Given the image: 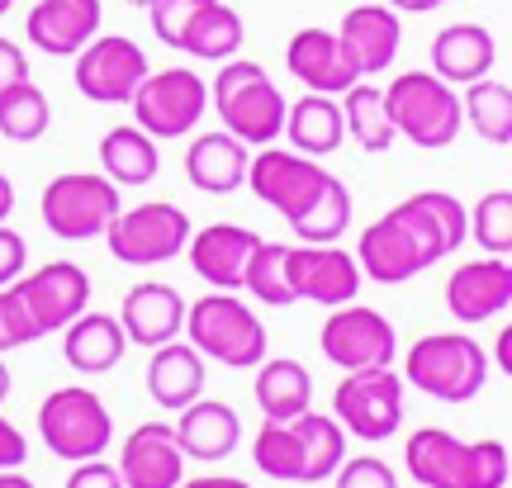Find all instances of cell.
Segmentation results:
<instances>
[{
    "label": "cell",
    "mask_w": 512,
    "mask_h": 488,
    "mask_svg": "<svg viewBox=\"0 0 512 488\" xmlns=\"http://www.w3.org/2000/svg\"><path fill=\"white\" fill-rule=\"evenodd\" d=\"M10 5H15V0H0V15H5V10H10Z\"/></svg>",
    "instance_id": "cell-56"
},
{
    "label": "cell",
    "mask_w": 512,
    "mask_h": 488,
    "mask_svg": "<svg viewBox=\"0 0 512 488\" xmlns=\"http://www.w3.org/2000/svg\"><path fill=\"white\" fill-rule=\"evenodd\" d=\"M512 304V266L508 256H479V261H465L451 271L446 280V308L451 318L465 327L489 323L498 313H508Z\"/></svg>",
    "instance_id": "cell-16"
},
{
    "label": "cell",
    "mask_w": 512,
    "mask_h": 488,
    "mask_svg": "<svg viewBox=\"0 0 512 488\" xmlns=\"http://www.w3.org/2000/svg\"><path fill=\"white\" fill-rule=\"evenodd\" d=\"M484 256H508L512 252V190H489L470 209V233Z\"/></svg>",
    "instance_id": "cell-41"
},
{
    "label": "cell",
    "mask_w": 512,
    "mask_h": 488,
    "mask_svg": "<svg viewBox=\"0 0 512 488\" xmlns=\"http://www.w3.org/2000/svg\"><path fill=\"white\" fill-rule=\"evenodd\" d=\"M100 0H38L24 19V38L48 57H76L100 34Z\"/></svg>",
    "instance_id": "cell-22"
},
{
    "label": "cell",
    "mask_w": 512,
    "mask_h": 488,
    "mask_svg": "<svg viewBox=\"0 0 512 488\" xmlns=\"http://www.w3.org/2000/svg\"><path fill=\"white\" fill-rule=\"evenodd\" d=\"M119 479L124 488H176L185 479V455L176 446L171 422H143L119 446Z\"/></svg>",
    "instance_id": "cell-20"
},
{
    "label": "cell",
    "mask_w": 512,
    "mask_h": 488,
    "mask_svg": "<svg viewBox=\"0 0 512 488\" xmlns=\"http://www.w3.org/2000/svg\"><path fill=\"white\" fill-rule=\"evenodd\" d=\"M498 375H512V327L498 332Z\"/></svg>",
    "instance_id": "cell-50"
},
{
    "label": "cell",
    "mask_w": 512,
    "mask_h": 488,
    "mask_svg": "<svg viewBox=\"0 0 512 488\" xmlns=\"http://www.w3.org/2000/svg\"><path fill=\"white\" fill-rule=\"evenodd\" d=\"M494 57H498L494 34L484 24H446L432 38V76H441L456 91L494 72Z\"/></svg>",
    "instance_id": "cell-27"
},
{
    "label": "cell",
    "mask_w": 512,
    "mask_h": 488,
    "mask_svg": "<svg viewBox=\"0 0 512 488\" xmlns=\"http://www.w3.org/2000/svg\"><path fill=\"white\" fill-rule=\"evenodd\" d=\"M252 460L275 484H304V455H299L290 422H261V432L252 441Z\"/></svg>",
    "instance_id": "cell-40"
},
{
    "label": "cell",
    "mask_w": 512,
    "mask_h": 488,
    "mask_svg": "<svg viewBox=\"0 0 512 488\" xmlns=\"http://www.w3.org/2000/svg\"><path fill=\"white\" fill-rule=\"evenodd\" d=\"M124 5H138V10H147V5H152V0H124Z\"/></svg>",
    "instance_id": "cell-55"
},
{
    "label": "cell",
    "mask_w": 512,
    "mask_h": 488,
    "mask_svg": "<svg viewBox=\"0 0 512 488\" xmlns=\"http://www.w3.org/2000/svg\"><path fill=\"white\" fill-rule=\"evenodd\" d=\"M29 342H38V327L29 323L19 294L5 285V290H0V356H5V351H19V346H29Z\"/></svg>",
    "instance_id": "cell-44"
},
{
    "label": "cell",
    "mask_w": 512,
    "mask_h": 488,
    "mask_svg": "<svg viewBox=\"0 0 512 488\" xmlns=\"http://www.w3.org/2000/svg\"><path fill=\"white\" fill-rule=\"evenodd\" d=\"M342 105H337V95H313L304 91V100H294L285 109V138L294 143V152H304V157H328L342 147Z\"/></svg>",
    "instance_id": "cell-31"
},
{
    "label": "cell",
    "mask_w": 512,
    "mask_h": 488,
    "mask_svg": "<svg viewBox=\"0 0 512 488\" xmlns=\"http://www.w3.org/2000/svg\"><path fill=\"white\" fill-rule=\"evenodd\" d=\"M147 72V53L124 34H95L76 53V91L95 105H128Z\"/></svg>",
    "instance_id": "cell-13"
},
{
    "label": "cell",
    "mask_w": 512,
    "mask_h": 488,
    "mask_svg": "<svg viewBox=\"0 0 512 488\" xmlns=\"http://www.w3.org/2000/svg\"><path fill=\"white\" fill-rule=\"evenodd\" d=\"M119 327L133 346H166L181 337L185 327V299L176 285H162V280H143L124 294L119 304Z\"/></svg>",
    "instance_id": "cell-23"
},
{
    "label": "cell",
    "mask_w": 512,
    "mask_h": 488,
    "mask_svg": "<svg viewBox=\"0 0 512 488\" xmlns=\"http://www.w3.org/2000/svg\"><path fill=\"white\" fill-rule=\"evenodd\" d=\"M389 10H399V15H427V10H437L432 0H389Z\"/></svg>",
    "instance_id": "cell-52"
},
{
    "label": "cell",
    "mask_w": 512,
    "mask_h": 488,
    "mask_svg": "<svg viewBox=\"0 0 512 488\" xmlns=\"http://www.w3.org/2000/svg\"><path fill=\"white\" fill-rule=\"evenodd\" d=\"M105 242H110L114 261H124V266H162V261H176L185 252L190 218L171 199H143V204L114 214V223L105 228Z\"/></svg>",
    "instance_id": "cell-7"
},
{
    "label": "cell",
    "mask_w": 512,
    "mask_h": 488,
    "mask_svg": "<svg viewBox=\"0 0 512 488\" xmlns=\"http://www.w3.org/2000/svg\"><path fill=\"white\" fill-rule=\"evenodd\" d=\"M294 441H299V455H304V484H323L332 479V470L347 460V432L337 427L332 413H299L290 422Z\"/></svg>",
    "instance_id": "cell-34"
},
{
    "label": "cell",
    "mask_w": 512,
    "mask_h": 488,
    "mask_svg": "<svg viewBox=\"0 0 512 488\" xmlns=\"http://www.w3.org/2000/svg\"><path fill=\"white\" fill-rule=\"evenodd\" d=\"M53 124V105L34 81H19L10 91H0V133L10 143H38Z\"/></svg>",
    "instance_id": "cell-38"
},
{
    "label": "cell",
    "mask_w": 512,
    "mask_h": 488,
    "mask_svg": "<svg viewBox=\"0 0 512 488\" xmlns=\"http://www.w3.org/2000/svg\"><path fill=\"white\" fill-rule=\"evenodd\" d=\"M176 446H181L185 460H204V465H219L238 451L242 441V417L219 403V398H195L185 403L181 417H176Z\"/></svg>",
    "instance_id": "cell-24"
},
{
    "label": "cell",
    "mask_w": 512,
    "mask_h": 488,
    "mask_svg": "<svg viewBox=\"0 0 512 488\" xmlns=\"http://www.w3.org/2000/svg\"><path fill=\"white\" fill-rule=\"evenodd\" d=\"M328 176L332 171H323L313 157L294 152V147H261V152H252V162H247V190L266 209H275L285 223H294V218L309 209L313 199H318V190L328 185Z\"/></svg>",
    "instance_id": "cell-12"
},
{
    "label": "cell",
    "mask_w": 512,
    "mask_h": 488,
    "mask_svg": "<svg viewBox=\"0 0 512 488\" xmlns=\"http://www.w3.org/2000/svg\"><path fill=\"white\" fill-rule=\"evenodd\" d=\"M285 67L313 95H342L361 81L347 43L332 34V29H299L290 38V48H285Z\"/></svg>",
    "instance_id": "cell-17"
},
{
    "label": "cell",
    "mask_w": 512,
    "mask_h": 488,
    "mask_svg": "<svg viewBox=\"0 0 512 488\" xmlns=\"http://www.w3.org/2000/svg\"><path fill=\"white\" fill-rule=\"evenodd\" d=\"M242 38H247V29H242L238 10H228L223 0H209V5L195 10V19L185 24L176 53H190V57H200V62H228V57H238Z\"/></svg>",
    "instance_id": "cell-33"
},
{
    "label": "cell",
    "mask_w": 512,
    "mask_h": 488,
    "mask_svg": "<svg viewBox=\"0 0 512 488\" xmlns=\"http://www.w3.org/2000/svg\"><path fill=\"white\" fill-rule=\"evenodd\" d=\"M460 119L475 128L484 143L508 147L512 143V86L508 81H494V76L470 81L465 100H460Z\"/></svg>",
    "instance_id": "cell-35"
},
{
    "label": "cell",
    "mask_w": 512,
    "mask_h": 488,
    "mask_svg": "<svg viewBox=\"0 0 512 488\" xmlns=\"http://www.w3.org/2000/svg\"><path fill=\"white\" fill-rule=\"evenodd\" d=\"M403 465L422 488H508L503 441H460L446 427H418L403 446Z\"/></svg>",
    "instance_id": "cell-1"
},
{
    "label": "cell",
    "mask_w": 512,
    "mask_h": 488,
    "mask_svg": "<svg viewBox=\"0 0 512 488\" xmlns=\"http://www.w3.org/2000/svg\"><path fill=\"white\" fill-rule=\"evenodd\" d=\"M318 346L337 370H384L399 356V332L394 323L366 304H342L328 313V323L318 332Z\"/></svg>",
    "instance_id": "cell-11"
},
{
    "label": "cell",
    "mask_w": 512,
    "mask_h": 488,
    "mask_svg": "<svg viewBox=\"0 0 512 488\" xmlns=\"http://www.w3.org/2000/svg\"><path fill=\"white\" fill-rule=\"evenodd\" d=\"M384 105L394 119V133L413 147H451L460 138V91L432 72H399L384 86Z\"/></svg>",
    "instance_id": "cell-5"
},
{
    "label": "cell",
    "mask_w": 512,
    "mask_h": 488,
    "mask_svg": "<svg viewBox=\"0 0 512 488\" xmlns=\"http://www.w3.org/2000/svg\"><path fill=\"white\" fill-rule=\"evenodd\" d=\"M100 166L110 185H147L162 171V152L157 138H147L138 124H119L100 138Z\"/></svg>",
    "instance_id": "cell-32"
},
{
    "label": "cell",
    "mask_w": 512,
    "mask_h": 488,
    "mask_svg": "<svg viewBox=\"0 0 512 488\" xmlns=\"http://www.w3.org/2000/svg\"><path fill=\"white\" fill-rule=\"evenodd\" d=\"M0 488H34V479H24L19 470H0Z\"/></svg>",
    "instance_id": "cell-53"
},
{
    "label": "cell",
    "mask_w": 512,
    "mask_h": 488,
    "mask_svg": "<svg viewBox=\"0 0 512 488\" xmlns=\"http://www.w3.org/2000/svg\"><path fill=\"white\" fill-rule=\"evenodd\" d=\"M176 488H252V484H242L233 474H204V479H181Z\"/></svg>",
    "instance_id": "cell-49"
},
{
    "label": "cell",
    "mask_w": 512,
    "mask_h": 488,
    "mask_svg": "<svg viewBox=\"0 0 512 488\" xmlns=\"http://www.w3.org/2000/svg\"><path fill=\"white\" fill-rule=\"evenodd\" d=\"M19 81H29V57H24L19 43L0 38V91H10V86H19Z\"/></svg>",
    "instance_id": "cell-47"
},
{
    "label": "cell",
    "mask_w": 512,
    "mask_h": 488,
    "mask_svg": "<svg viewBox=\"0 0 512 488\" xmlns=\"http://www.w3.org/2000/svg\"><path fill=\"white\" fill-rule=\"evenodd\" d=\"M124 351H128V337H124V327H119V318H110V313H91L86 308L81 318H72V323L62 327V356L81 375L114 370V365L124 361Z\"/></svg>",
    "instance_id": "cell-29"
},
{
    "label": "cell",
    "mask_w": 512,
    "mask_h": 488,
    "mask_svg": "<svg viewBox=\"0 0 512 488\" xmlns=\"http://www.w3.org/2000/svg\"><path fill=\"white\" fill-rule=\"evenodd\" d=\"M67 488H124V479H119V465H105V460L95 455V460H81V465H72V474H67Z\"/></svg>",
    "instance_id": "cell-46"
},
{
    "label": "cell",
    "mask_w": 512,
    "mask_h": 488,
    "mask_svg": "<svg viewBox=\"0 0 512 488\" xmlns=\"http://www.w3.org/2000/svg\"><path fill=\"white\" fill-rule=\"evenodd\" d=\"M29 460V441L10 417H0V470H19Z\"/></svg>",
    "instance_id": "cell-48"
},
{
    "label": "cell",
    "mask_w": 512,
    "mask_h": 488,
    "mask_svg": "<svg viewBox=\"0 0 512 488\" xmlns=\"http://www.w3.org/2000/svg\"><path fill=\"white\" fill-rule=\"evenodd\" d=\"M256 242H261V237H256L252 228H242V223H209L200 233H190L185 261H190V271L200 275L209 290L238 294L247 256L256 252Z\"/></svg>",
    "instance_id": "cell-18"
},
{
    "label": "cell",
    "mask_w": 512,
    "mask_h": 488,
    "mask_svg": "<svg viewBox=\"0 0 512 488\" xmlns=\"http://www.w3.org/2000/svg\"><path fill=\"white\" fill-rule=\"evenodd\" d=\"M256 408L266 413V422H294L299 413H309L313 403V380L309 370L290 356H271V361L256 365Z\"/></svg>",
    "instance_id": "cell-30"
},
{
    "label": "cell",
    "mask_w": 512,
    "mask_h": 488,
    "mask_svg": "<svg viewBox=\"0 0 512 488\" xmlns=\"http://www.w3.org/2000/svg\"><path fill=\"white\" fill-rule=\"evenodd\" d=\"M15 214V185H10V176L0 171V223Z\"/></svg>",
    "instance_id": "cell-51"
},
{
    "label": "cell",
    "mask_w": 512,
    "mask_h": 488,
    "mask_svg": "<svg viewBox=\"0 0 512 488\" xmlns=\"http://www.w3.org/2000/svg\"><path fill=\"white\" fill-rule=\"evenodd\" d=\"M185 337L200 351L204 361H219L228 370H256L266 361V327L242 304L238 294H204L195 304H185Z\"/></svg>",
    "instance_id": "cell-4"
},
{
    "label": "cell",
    "mask_w": 512,
    "mask_h": 488,
    "mask_svg": "<svg viewBox=\"0 0 512 488\" xmlns=\"http://www.w3.org/2000/svg\"><path fill=\"white\" fill-rule=\"evenodd\" d=\"M342 124L347 133L361 143V152H389V147L399 143V133H394V119H389V105H384V91L380 86H366V81H356L351 91H342Z\"/></svg>",
    "instance_id": "cell-36"
},
{
    "label": "cell",
    "mask_w": 512,
    "mask_h": 488,
    "mask_svg": "<svg viewBox=\"0 0 512 488\" xmlns=\"http://www.w3.org/2000/svg\"><path fill=\"white\" fill-rule=\"evenodd\" d=\"M356 266H361V275H370V280H380V285H408L413 275H422L432 261L422 256L418 237L408 233V223H403L394 209L384 218H375L366 233H361V242H356Z\"/></svg>",
    "instance_id": "cell-19"
},
{
    "label": "cell",
    "mask_w": 512,
    "mask_h": 488,
    "mask_svg": "<svg viewBox=\"0 0 512 488\" xmlns=\"http://www.w3.org/2000/svg\"><path fill=\"white\" fill-rule=\"evenodd\" d=\"M204 380H209V370H204V356L195 351L190 342H166V346H152V361H147V394L157 408H176L181 413L185 403H195L204 394Z\"/></svg>",
    "instance_id": "cell-28"
},
{
    "label": "cell",
    "mask_w": 512,
    "mask_h": 488,
    "mask_svg": "<svg viewBox=\"0 0 512 488\" xmlns=\"http://www.w3.org/2000/svg\"><path fill=\"white\" fill-rule=\"evenodd\" d=\"M10 290L19 294V304L29 313V323L38 327V337L62 332L72 318H81L91 308V275L81 271L76 261H48L38 271L19 275Z\"/></svg>",
    "instance_id": "cell-14"
},
{
    "label": "cell",
    "mask_w": 512,
    "mask_h": 488,
    "mask_svg": "<svg viewBox=\"0 0 512 488\" xmlns=\"http://www.w3.org/2000/svg\"><path fill=\"white\" fill-rule=\"evenodd\" d=\"M432 5H446V0H432Z\"/></svg>",
    "instance_id": "cell-57"
},
{
    "label": "cell",
    "mask_w": 512,
    "mask_h": 488,
    "mask_svg": "<svg viewBox=\"0 0 512 488\" xmlns=\"http://www.w3.org/2000/svg\"><path fill=\"white\" fill-rule=\"evenodd\" d=\"M24 266H29V242H24V233H15L10 223H0V290L15 285L19 275H24Z\"/></svg>",
    "instance_id": "cell-45"
},
{
    "label": "cell",
    "mask_w": 512,
    "mask_h": 488,
    "mask_svg": "<svg viewBox=\"0 0 512 488\" xmlns=\"http://www.w3.org/2000/svg\"><path fill=\"white\" fill-rule=\"evenodd\" d=\"M403 375L394 365L384 370H351L332 389V417L356 441H389L403 427Z\"/></svg>",
    "instance_id": "cell-8"
},
{
    "label": "cell",
    "mask_w": 512,
    "mask_h": 488,
    "mask_svg": "<svg viewBox=\"0 0 512 488\" xmlns=\"http://www.w3.org/2000/svg\"><path fill=\"white\" fill-rule=\"evenodd\" d=\"M394 214L408 223V233L418 237L422 256H427L432 266H437L441 256L460 252V242L470 233V209H465L456 195H446V190H418V195L399 199Z\"/></svg>",
    "instance_id": "cell-21"
},
{
    "label": "cell",
    "mask_w": 512,
    "mask_h": 488,
    "mask_svg": "<svg viewBox=\"0 0 512 488\" xmlns=\"http://www.w3.org/2000/svg\"><path fill=\"white\" fill-rule=\"evenodd\" d=\"M114 214H119V185H110L105 176L67 171V176L48 181V190H43V223L62 242L105 237Z\"/></svg>",
    "instance_id": "cell-10"
},
{
    "label": "cell",
    "mask_w": 512,
    "mask_h": 488,
    "mask_svg": "<svg viewBox=\"0 0 512 488\" xmlns=\"http://www.w3.org/2000/svg\"><path fill=\"white\" fill-rule=\"evenodd\" d=\"M403 384L437 403H470L489 384V356L470 332H427L403 356Z\"/></svg>",
    "instance_id": "cell-3"
},
{
    "label": "cell",
    "mask_w": 512,
    "mask_h": 488,
    "mask_svg": "<svg viewBox=\"0 0 512 488\" xmlns=\"http://www.w3.org/2000/svg\"><path fill=\"white\" fill-rule=\"evenodd\" d=\"M38 432H43V446L67 460V465H81V460H95V455L110 451L114 441V422L110 408L95 389H81V384H62L43 398L38 408Z\"/></svg>",
    "instance_id": "cell-6"
},
{
    "label": "cell",
    "mask_w": 512,
    "mask_h": 488,
    "mask_svg": "<svg viewBox=\"0 0 512 488\" xmlns=\"http://www.w3.org/2000/svg\"><path fill=\"white\" fill-rule=\"evenodd\" d=\"M351 214H356V204H351V190L337 176H328V185L318 190L304 214L294 218L290 228L299 233V242H313V247H323V242H337V237L351 228Z\"/></svg>",
    "instance_id": "cell-37"
},
{
    "label": "cell",
    "mask_w": 512,
    "mask_h": 488,
    "mask_svg": "<svg viewBox=\"0 0 512 488\" xmlns=\"http://www.w3.org/2000/svg\"><path fill=\"white\" fill-rule=\"evenodd\" d=\"M5 398H10V370H5V361H0V408H5Z\"/></svg>",
    "instance_id": "cell-54"
},
{
    "label": "cell",
    "mask_w": 512,
    "mask_h": 488,
    "mask_svg": "<svg viewBox=\"0 0 512 488\" xmlns=\"http://www.w3.org/2000/svg\"><path fill=\"white\" fill-rule=\"evenodd\" d=\"M209 0H152L147 15H152V34L162 38L166 48H181L185 24L195 19V10H204Z\"/></svg>",
    "instance_id": "cell-43"
},
{
    "label": "cell",
    "mask_w": 512,
    "mask_h": 488,
    "mask_svg": "<svg viewBox=\"0 0 512 488\" xmlns=\"http://www.w3.org/2000/svg\"><path fill=\"white\" fill-rule=\"evenodd\" d=\"M332 488H399V474L389 470L380 455H356V460H342L332 470Z\"/></svg>",
    "instance_id": "cell-42"
},
{
    "label": "cell",
    "mask_w": 512,
    "mask_h": 488,
    "mask_svg": "<svg viewBox=\"0 0 512 488\" xmlns=\"http://www.w3.org/2000/svg\"><path fill=\"white\" fill-rule=\"evenodd\" d=\"M337 38L347 43V53H351V62H356L361 76L384 72V67H394L399 43H403L399 10H389V5H356V10L342 15Z\"/></svg>",
    "instance_id": "cell-25"
},
{
    "label": "cell",
    "mask_w": 512,
    "mask_h": 488,
    "mask_svg": "<svg viewBox=\"0 0 512 488\" xmlns=\"http://www.w3.org/2000/svg\"><path fill=\"white\" fill-rule=\"evenodd\" d=\"M128 105H133V124L143 128L147 138L166 143V138L195 133V124L209 109V86L190 67H166V72H147Z\"/></svg>",
    "instance_id": "cell-9"
},
{
    "label": "cell",
    "mask_w": 512,
    "mask_h": 488,
    "mask_svg": "<svg viewBox=\"0 0 512 488\" xmlns=\"http://www.w3.org/2000/svg\"><path fill=\"white\" fill-rule=\"evenodd\" d=\"M209 105L219 109L223 128L247 147H271L285 133V109L290 100L280 95L266 67L252 57H228L209 86Z\"/></svg>",
    "instance_id": "cell-2"
},
{
    "label": "cell",
    "mask_w": 512,
    "mask_h": 488,
    "mask_svg": "<svg viewBox=\"0 0 512 488\" xmlns=\"http://www.w3.org/2000/svg\"><path fill=\"white\" fill-rule=\"evenodd\" d=\"M285 275H290V294L294 304L309 299V304H323V308H342V304H356L361 294V266L356 256L342 252L337 242H323V247H290V261H285Z\"/></svg>",
    "instance_id": "cell-15"
},
{
    "label": "cell",
    "mask_w": 512,
    "mask_h": 488,
    "mask_svg": "<svg viewBox=\"0 0 512 488\" xmlns=\"http://www.w3.org/2000/svg\"><path fill=\"white\" fill-rule=\"evenodd\" d=\"M285 261H290V247L285 242H256V252L247 256V271H242V290L261 299L271 308H290L294 294H290V275H285Z\"/></svg>",
    "instance_id": "cell-39"
},
{
    "label": "cell",
    "mask_w": 512,
    "mask_h": 488,
    "mask_svg": "<svg viewBox=\"0 0 512 488\" xmlns=\"http://www.w3.org/2000/svg\"><path fill=\"white\" fill-rule=\"evenodd\" d=\"M247 162H252V147L238 143L228 128L200 133L195 143L185 147V176L204 195H233V190H242L247 185Z\"/></svg>",
    "instance_id": "cell-26"
}]
</instances>
